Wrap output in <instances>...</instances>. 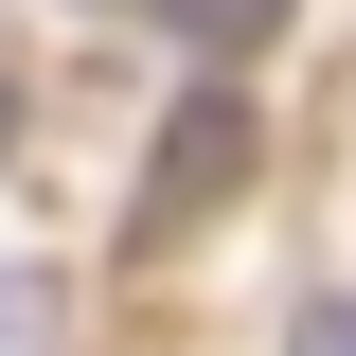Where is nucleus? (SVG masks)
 Masks as SVG:
<instances>
[{
  "label": "nucleus",
  "mask_w": 356,
  "mask_h": 356,
  "mask_svg": "<svg viewBox=\"0 0 356 356\" xmlns=\"http://www.w3.org/2000/svg\"><path fill=\"white\" fill-rule=\"evenodd\" d=\"M178 18H196V36L232 54V36H267V18H285V0H178Z\"/></svg>",
  "instance_id": "7ed1b4c3"
},
{
  "label": "nucleus",
  "mask_w": 356,
  "mask_h": 356,
  "mask_svg": "<svg viewBox=\"0 0 356 356\" xmlns=\"http://www.w3.org/2000/svg\"><path fill=\"white\" fill-rule=\"evenodd\" d=\"M232 143H250V125H232V89H196V125H178V161H161V214H178V196H214Z\"/></svg>",
  "instance_id": "f257e3e1"
},
{
  "label": "nucleus",
  "mask_w": 356,
  "mask_h": 356,
  "mask_svg": "<svg viewBox=\"0 0 356 356\" xmlns=\"http://www.w3.org/2000/svg\"><path fill=\"white\" fill-rule=\"evenodd\" d=\"M285 356H356V285H321V303H303V339H285Z\"/></svg>",
  "instance_id": "f03ea898"
}]
</instances>
